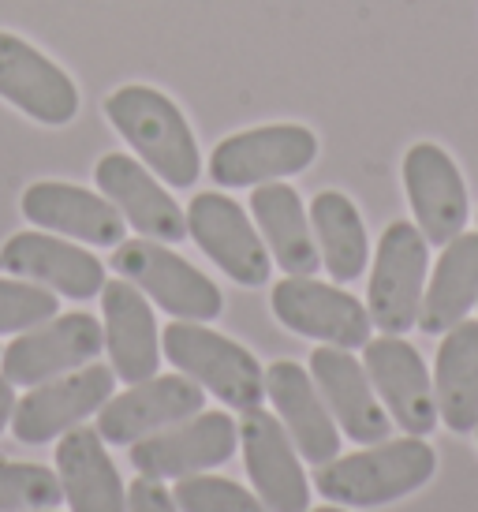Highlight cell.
Masks as SVG:
<instances>
[{
	"label": "cell",
	"instance_id": "6da1fadb",
	"mask_svg": "<svg viewBox=\"0 0 478 512\" xmlns=\"http://www.w3.org/2000/svg\"><path fill=\"white\" fill-rule=\"evenodd\" d=\"M437 471L434 445L422 438H396L378 441L363 453L337 456L318 468L314 486L325 501L333 505H348V509H374V505H389L415 494L426 486Z\"/></svg>",
	"mask_w": 478,
	"mask_h": 512
},
{
	"label": "cell",
	"instance_id": "7a4b0ae2",
	"mask_svg": "<svg viewBox=\"0 0 478 512\" xmlns=\"http://www.w3.org/2000/svg\"><path fill=\"white\" fill-rule=\"evenodd\" d=\"M105 113L113 128L124 135L131 150L157 172L165 184L191 187L202 176V154H198L195 131L183 120L180 105L165 98L154 86H120L105 98Z\"/></svg>",
	"mask_w": 478,
	"mask_h": 512
},
{
	"label": "cell",
	"instance_id": "3957f363",
	"mask_svg": "<svg viewBox=\"0 0 478 512\" xmlns=\"http://www.w3.org/2000/svg\"><path fill=\"white\" fill-rule=\"evenodd\" d=\"M161 352L180 374L202 389H210L213 397L236 408V412H251L262 408L266 400V370L262 363L243 348V344L228 341L225 333H213L202 322H172L161 333Z\"/></svg>",
	"mask_w": 478,
	"mask_h": 512
},
{
	"label": "cell",
	"instance_id": "277c9868",
	"mask_svg": "<svg viewBox=\"0 0 478 512\" xmlns=\"http://www.w3.org/2000/svg\"><path fill=\"white\" fill-rule=\"evenodd\" d=\"M113 270L180 322H213L225 311L221 288L157 240L142 236V240L116 243Z\"/></svg>",
	"mask_w": 478,
	"mask_h": 512
},
{
	"label": "cell",
	"instance_id": "5b68a950",
	"mask_svg": "<svg viewBox=\"0 0 478 512\" xmlns=\"http://www.w3.org/2000/svg\"><path fill=\"white\" fill-rule=\"evenodd\" d=\"M426 273H430L426 236L411 221H393L381 232L370 288H366V311L381 333L404 337L408 329L419 326Z\"/></svg>",
	"mask_w": 478,
	"mask_h": 512
},
{
	"label": "cell",
	"instance_id": "8992f818",
	"mask_svg": "<svg viewBox=\"0 0 478 512\" xmlns=\"http://www.w3.org/2000/svg\"><path fill=\"white\" fill-rule=\"evenodd\" d=\"M101 348H105V329L94 314H57L42 326L19 333L0 352V374L12 385L30 389V385H42L49 378H60L68 370L94 363Z\"/></svg>",
	"mask_w": 478,
	"mask_h": 512
},
{
	"label": "cell",
	"instance_id": "52a82bcc",
	"mask_svg": "<svg viewBox=\"0 0 478 512\" xmlns=\"http://www.w3.org/2000/svg\"><path fill=\"white\" fill-rule=\"evenodd\" d=\"M113 389V367H101V363H86L60 378L30 385L27 397L15 400L12 434L23 445H45V441L75 430L94 412H101V404L113 397Z\"/></svg>",
	"mask_w": 478,
	"mask_h": 512
},
{
	"label": "cell",
	"instance_id": "ba28073f",
	"mask_svg": "<svg viewBox=\"0 0 478 512\" xmlns=\"http://www.w3.org/2000/svg\"><path fill=\"white\" fill-rule=\"evenodd\" d=\"M318 135L303 124H266L228 135L210 154V176L221 187H258L310 169Z\"/></svg>",
	"mask_w": 478,
	"mask_h": 512
},
{
	"label": "cell",
	"instance_id": "9c48e42d",
	"mask_svg": "<svg viewBox=\"0 0 478 512\" xmlns=\"http://www.w3.org/2000/svg\"><path fill=\"white\" fill-rule=\"evenodd\" d=\"M239 445L236 419L228 412H198L169 430L131 445V464L146 479H187L228 464Z\"/></svg>",
	"mask_w": 478,
	"mask_h": 512
},
{
	"label": "cell",
	"instance_id": "30bf717a",
	"mask_svg": "<svg viewBox=\"0 0 478 512\" xmlns=\"http://www.w3.org/2000/svg\"><path fill=\"white\" fill-rule=\"evenodd\" d=\"M269 307L284 329L299 337L333 344V348H363L370 341V311L344 292V288L322 285L314 277H284L269 292Z\"/></svg>",
	"mask_w": 478,
	"mask_h": 512
},
{
	"label": "cell",
	"instance_id": "8fae6325",
	"mask_svg": "<svg viewBox=\"0 0 478 512\" xmlns=\"http://www.w3.org/2000/svg\"><path fill=\"white\" fill-rule=\"evenodd\" d=\"M206 389L187 374H154L135 382L127 393L109 397L98 412V434L109 445H135L157 430H169L202 412Z\"/></svg>",
	"mask_w": 478,
	"mask_h": 512
},
{
	"label": "cell",
	"instance_id": "7c38bea8",
	"mask_svg": "<svg viewBox=\"0 0 478 512\" xmlns=\"http://www.w3.org/2000/svg\"><path fill=\"white\" fill-rule=\"evenodd\" d=\"M363 367L385 412L404 434H434L437 427V397L434 378L422 363V356L404 337H378L363 344Z\"/></svg>",
	"mask_w": 478,
	"mask_h": 512
},
{
	"label": "cell",
	"instance_id": "4fadbf2b",
	"mask_svg": "<svg viewBox=\"0 0 478 512\" xmlns=\"http://www.w3.org/2000/svg\"><path fill=\"white\" fill-rule=\"evenodd\" d=\"M187 236L236 285L262 288L269 281V266H273L269 247L262 243L258 228L247 221V214L239 210V202H232L228 195H217V191L195 195L187 206Z\"/></svg>",
	"mask_w": 478,
	"mask_h": 512
},
{
	"label": "cell",
	"instance_id": "5bb4252c",
	"mask_svg": "<svg viewBox=\"0 0 478 512\" xmlns=\"http://www.w3.org/2000/svg\"><path fill=\"white\" fill-rule=\"evenodd\" d=\"M0 98L45 128H64L79 113V86L42 49L0 30Z\"/></svg>",
	"mask_w": 478,
	"mask_h": 512
},
{
	"label": "cell",
	"instance_id": "9a60e30c",
	"mask_svg": "<svg viewBox=\"0 0 478 512\" xmlns=\"http://www.w3.org/2000/svg\"><path fill=\"white\" fill-rule=\"evenodd\" d=\"M239 445H243V464L254 483V494L269 512H307V471L299 464V449L292 445L277 415H269L266 408L243 412Z\"/></svg>",
	"mask_w": 478,
	"mask_h": 512
},
{
	"label": "cell",
	"instance_id": "2e32d148",
	"mask_svg": "<svg viewBox=\"0 0 478 512\" xmlns=\"http://www.w3.org/2000/svg\"><path fill=\"white\" fill-rule=\"evenodd\" d=\"M404 191H408L411 214L426 243L445 247L464 232L467 214H471L467 184L449 150H441L437 143L411 146L404 154Z\"/></svg>",
	"mask_w": 478,
	"mask_h": 512
},
{
	"label": "cell",
	"instance_id": "e0dca14e",
	"mask_svg": "<svg viewBox=\"0 0 478 512\" xmlns=\"http://www.w3.org/2000/svg\"><path fill=\"white\" fill-rule=\"evenodd\" d=\"M310 378L322 393L325 408L333 412L337 427L359 445H378L393 434V419L378 400L370 374L348 348L325 344L310 352Z\"/></svg>",
	"mask_w": 478,
	"mask_h": 512
},
{
	"label": "cell",
	"instance_id": "ac0fdd59",
	"mask_svg": "<svg viewBox=\"0 0 478 512\" xmlns=\"http://www.w3.org/2000/svg\"><path fill=\"white\" fill-rule=\"evenodd\" d=\"M0 270L68 299L101 296L105 288V266L98 258L49 232H15L0 247Z\"/></svg>",
	"mask_w": 478,
	"mask_h": 512
},
{
	"label": "cell",
	"instance_id": "d6986e66",
	"mask_svg": "<svg viewBox=\"0 0 478 512\" xmlns=\"http://www.w3.org/2000/svg\"><path fill=\"white\" fill-rule=\"evenodd\" d=\"M101 195L124 214V221L146 240L183 243L187 240V214L165 187L154 180V172L127 154H105L94 169Z\"/></svg>",
	"mask_w": 478,
	"mask_h": 512
},
{
	"label": "cell",
	"instance_id": "ffe728a7",
	"mask_svg": "<svg viewBox=\"0 0 478 512\" xmlns=\"http://www.w3.org/2000/svg\"><path fill=\"white\" fill-rule=\"evenodd\" d=\"M266 393L277 408V419L281 427L288 430L292 445L299 449V456L307 464H329L340 456V427L333 412L325 408L318 385L307 370L292 363V359H281L266 370Z\"/></svg>",
	"mask_w": 478,
	"mask_h": 512
},
{
	"label": "cell",
	"instance_id": "44dd1931",
	"mask_svg": "<svg viewBox=\"0 0 478 512\" xmlns=\"http://www.w3.org/2000/svg\"><path fill=\"white\" fill-rule=\"evenodd\" d=\"M23 217L45 232H60L90 247H116L124 243V214L105 195L86 187L42 180L23 191Z\"/></svg>",
	"mask_w": 478,
	"mask_h": 512
},
{
	"label": "cell",
	"instance_id": "7402d4cb",
	"mask_svg": "<svg viewBox=\"0 0 478 512\" xmlns=\"http://www.w3.org/2000/svg\"><path fill=\"white\" fill-rule=\"evenodd\" d=\"M101 314H105L101 329H105V348H109L116 378L127 385L154 378L161 367V344H157V318L146 296L124 277L105 281Z\"/></svg>",
	"mask_w": 478,
	"mask_h": 512
},
{
	"label": "cell",
	"instance_id": "603a6c76",
	"mask_svg": "<svg viewBox=\"0 0 478 512\" xmlns=\"http://www.w3.org/2000/svg\"><path fill=\"white\" fill-rule=\"evenodd\" d=\"M57 479L71 512H127V486L98 430L75 427L60 434Z\"/></svg>",
	"mask_w": 478,
	"mask_h": 512
},
{
	"label": "cell",
	"instance_id": "cb8c5ba5",
	"mask_svg": "<svg viewBox=\"0 0 478 512\" xmlns=\"http://www.w3.org/2000/svg\"><path fill=\"white\" fill-rule=\"evenodd\" d=\"M251 214L269 243V255L288 277H314L322 270L318 240L310 228V214L303 210L296 187L288 184H258L251 195Z\"/></svg>",
	"mask_w": 478,
	"mask_h": 512
},
{
	"label": "cell",
	"instance_id": "d4e9b609",
	"mask_svg": "<svg viewBox=\"0 0 478 512\" xmlns=\"http://www.w3.org/2000/svg\"><path fill=\"white\" fill-rule=\"evenodd\" d=\"M471 307H478V232H460L445 243L434 277L422 292L419 329L430 337L460 326Z\"/></svg>",
	"mask_w": 478,
	"mask_h": 512
},
{
	"label": "cell",
	"instance_id": "484cf974",
	"mask_svg": "<svg viewBox=\"0 0 478 512\" xmlns=\"http://www.w3.org/2000/svg\"><path fill=\"white\" fill-rule=\"evenodd\" d=\"M441 337L434 363L437 415L452 434H471L478 427V322L464 318Z\"/></svg>",
	"mask_w": 478,
	"mask_h": 512
},
{
	"label": "cell",
	"instance_id": "4316f807",
	"mask_svg": "<svg viewBox=\"0 0 478 512\" xmlns=\"http://www.w3.org/2000/svg\"><path fill=\"white\" fill-rule=\"evenodd\" d=\"M310 228L318 240L322 266L337 285L359 281L370 262V240L355 202L344 191H322L310 202Z\"/></svg>",
	"mask_w": 478,
	"mask_h": 512
},
{
	"label": "cell",
	"instance_id": "83f0119b",
	"mask_svg": "<svg viewBox=\"0 0 478 512\" xmlns=\"http://www.w3.org/2000/svg\"><path fill=\"white\" fill-rule=\"evenodd\" d=\"M60 490L57 471L23 460H0V512H38L57 509Z\"/></svg>",
	"mask_w": 478,
	"mask_h": 512
},
{
	"label": "cell",
	"instance_id": "f1b7e54d",
	"mask_svg": "<svg viewBox=\"0 0 478 512\" xmlns=\"http://www.w3.org/2000/svg\"><path fill=\"white\" fill-rule=\"evenodd\" d=\"M172 498L180 505V512H269L262 505L258 494L243 490L232 479H221V475H187V479H176V490Z\"/></svg>",
	"mask_w": 478,
	"mask_h": 512
},
{
	"label": "cell",
	"instance_id": "f546056e",
	"mask_svg": "<svg viewBox=\"0 0 478 512\" xmlns=\"http://www.w3.org/2000/svg\"><path fill=\"white\" fill-rule=\"evenodd\" d=\"M60 314L57 292L30 281H4L0 277V333H27Z\"/></svg>",
	"mask_w": 478,
	"mask_h": 512
},
{
	"label": "cell",
	"instance_id": "4dcf8cb0",
	"mask_svg": "<svg viewBox=\"0 0 478 512\" xmlns=\"http://www.w3.org/2000/svg\"><path fill=\"white\" fill-rule=\"evenodd\" d=\"M127 512H180V505L172 498V490L161 486V479L139 475L127 486Z\"/></svg>",
	"mask_w": 478,
	"mask_h": 512
},
{
	"label": "cell",
	"instance_id": "1f68e13d",
	"mask_svg": "<svg viewBox=\"0 0 478 512\" xmlns=\"http://www.w3.org/2000/svg\"><path fill=\"white\" fill-rule=\"evenodd\" d=\"M12 412H15V389H12V382L0 374V430L12 423Z\"/></svg>",
	"mask_w": 478,
	"mask_h": 512
},
{
	"label": "cell",
	"instance_id": "d6a6232c",
	"mask_svg": "<svg viewBox=\"0 0 478 512\" xmlns=\"http://www.w3.org/2000/svg\"><path fill=\"white\" fill-rule=\"evenodd\" d=\"M314 512H348V509H337V505H325V509H314Z\"/></svg>",
	"mask_w": 478,
	"mask_h": 512
},
{
	"label": "cell",
	"instance_id": "836d02e7",
	"mask_svg": "<svg viewBox=\"0 0 478 512\" xmlns=\"http://www.w3.org/2000/svg\"><path fill=\"white\" fill-rule=\"evenodd\" d=\"M38 512H53V509H38Z\"/></svg>",
	"mask_w": 478,
	"mask_h": 512
},
{
	"label": "cell",
	"instance_id": "e575fe53",
	"mask_svg": "<svg viewBox=\"0 0 478 512\" xmlns=\"http://www.w3.org/2000/svg\"><path fill=\"white\" fill-rule=\"evenodd\" d=\"M475 434H478V427H475Z\"/></svg>",
	"mask_w": 478,
	"mask_h": 512
}]
</instances>
